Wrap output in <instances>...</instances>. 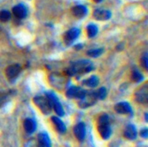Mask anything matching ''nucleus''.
I'll list each match as a JSON object with an SVG mask.
<instances>
[{
    "label": "nucleus",
    "instance_id": "obj_1",
    "mask_svg": "<svg viewBox=\"0 0 148 147\" xmlns=\"http://www.w3.org/2000/svg\"><path fill=\"white\" fill-rule=\"evenodd\" d=\"M94 70V64L89 60H78L74 62L67 70V72L70 76L82 75L88 73Z\"/></svg>",
    "mask_w": 148,
    "mask_h": 147
},
{
    "label": "nucleus",
    "instance_id": "obj_2",
    "mask_svg": "<svg viewBox=\"0 0 148 147\" xmlns=\"http://www.w3.org/2000/svg\"><path fill=\"white\" fill-rule=\"evenodd\" d=\"M98 132L103 139H108L111 136L112 130L109 123V117L107 114H103L99 118Z\"/></svg>",
    "mask_w": 148,
    "mask_h": 147
},
{
    "label": "nucleus",
    "instance_id": "obj_3",
    "mask_svg": "<svg viewBox=\"0 0 148 147\" xmlns=\"http://www.w3.org/2000/svg\"><path fill=\"white\" fill-rule=\"evenodd\" d=\"M34 104L36 106L39 108V110L43 113V114H49L52 111V106L50 105V102L47 97H42V96H36L33 99Z\"/></svg>",
    "mask_w": 148,
    "mask_h": 147
},
{
    "label": "nucleus",
    "instance_id": "obj_4",
    "mask_svg": "<svg viewBox=\"0 0 148 147\" xmlns=\"http://www.w3.org/2000/svg\"><path fill=\"white\" fill-rule=\"evenodd\" d=\"M98 100L96 92H86L84 97L79 100V106L81 108H88L92 106Z\"/></svg>",
    "mask_w": 148,
    "mask_h": 147
},
{
    "label": "nucleus",
    "instance_id": "obj_5",
    "mask_svg": "<svg viewBox=\"0 0 148 147\" xmlns=\"http://www.w3.org/2000/svg\"><path fill=\"white\" fill-rule=\"evenodd\" d=\"M49 81H50V84L55 88H57L59 90L64 89L69 82L68 78L62 74H57V73L51 74L49 76Z\"/></svg>",
    "mask_w": 148,
    "mask_h": 147
},
{
    "label": "nucleus",
    "instance_id": "obj_6",
    "mask_svg": "<svg viewBox=\"0 0 148 147\" xmlns=\"http://www.w3.org/2000/svg\"><path fill=\"white\" fill-rule=\"evenodd\" d=\"M47 98H49V100L50 102V105H51L52 108L55 110V112H56V114H58V116H60V117L63 116L64 115L63 108H62L60 101L56 98V96L52 92H48L47 93Z\"/></svg>",
    "mask_w": 148,
    "mask_h": 147
},
{
    "label": "nucleus",
    "instance_id": "obj_7",
    "mask_svg": "<svg viewBox=\"0 0 148 147\" xmlns=\"http://www.w3.org/2000/svg\"><path fill=\"white\" fill-rule=\"evenodd\" d=\"M85 94H86V91L80 88V87H77V86H72L69 89H68L67 92H66V95H67L68 98H78L79 100L82 99L84 97Z\"/></svg>",
    "mask_w": 148,
    "mask_h": 147
},
{
    "label": "nucleus",
    "instance_id": "obj_8",
    "mask_svg": "<svg viewBox=\"0 0 148 147\" xmlns=\"http://www.w3.org/2000/svg\"><path fill=\"white\" fill-rule=\"evenodd\" d=\"M135 99L140 104H146L148 101V87L147 84H145L135 92Z\"/></svg>",
    "mask_w": 148,
    "mask_h": 147
},
{
    "label": "nucleus",
    "instance_id": "obj_9",
    "mask_svg": "<svg viewBox=\"0 0 148 147\" xmlns=\"http://www.w3.org/2000/svg\"><path fill=\"white\" fill-rule=\"evenodd\" d=\"M80 32L81 31L78 28H72V29L69 30L68 31H66L64 34V37H63L65 44L68 45L71 44L79 37Z\"/></svg>",
    "mask_w": 148,
    "mask_h": 147
},
{
    "label": "nucleus",
    "instance_id": "obj_10",
    "mask_svg": "<svg viewBox=\"0 0 148 147\" xmlns=\"http://www.w3.org/2000/svg\"><path fill=\"white\" fill-rule=\"evenodd\" d=\"M93 17L95 19L99 21L108 20L112 17V13L110 10H104V9H96L93 12Z\"/></svg>",
    "mask_w": 148,
    "mask_h": 147
},
{
    "label": "nucleus",
    "instance_id": "obj_11",
    "mask_svg": "<svg viewBox=\"0 0 148 147\" xmlns=\"http://www.w3.org/2000/svg\"><path fill=\"white\" fill-rule=\"evenodd\" d=\"M12 12L14 14V16L19 19H23L27 17L28 14V10L26 8V6L24 4L19 3L15 5L12 8Z\"/></svg>",
    "mask_w": 148,
    "mask_h": 147
},
{
    "label": "nucleus",
    "instance_id": "obj_12",
    "mask_svg": "<svg viewBox=\"0 0 148 147\" xmlns=\"http://www.w3.org/2000/svg\"><path fill=\"white\" fill-rule=\"evenodd\" d=\"M20 72H21V66L19 64H14L8 66L6 68V71H5V74L9 79L16 78L19 75Z\"/></svg>",
    "mask_w": 148,
    "mask_h": 147
},
{
    "label": "nucleus",
    "instance_id": "obj_13",
    "mask_svg": "<svg viewBox=\"0 0 148 147\" xmlns=\"http://www.w3.org/2000/svg\"><path fill=\"white\" fill-rule=\"evenodd\" d=\"M114 110L116 111V112L120 113V114H133V109L131 107V105L127 103V102H121L118 103L115 106H114Z\"/></svg>",
    "mask_w": 148,
    "mask_h": 147
},
{
    "label": "nucleus",
    "instance_id": "obj_14",
    "mask_svg": "<svg viewBox=\"0 0 148 147\" xmlns=\"http://www.w3.org/2000/svg\"><path fill=\"white\" fill-rule=\"evenodd\" d=\"M74 132L79 141H83L86 138V126L83 123H78L74 128Z\"/></svg>",
    "mask_w": 148,
    "mask_h": 147
},
{
    "label": "nucleus",
    "instance_id": "obj_15",
    "mask_svg": "<svg viewBox=\"0 0 148 147\" xmlns=\"http://www.w3.org/2000/svg\"><path fill=\"white\" fill-rule=\"evenodd\" d=\"M37 147H51V141L46 133H39L37 137Z\"/></svg>",
    "mask_w": 148,
    "mask_h": 147
},
{
    "label": "nucleus",
    "instance_id": "obj_16",
    "mask_svg": "<svg viewBox=\"0 0 148 147\" xmlns=\"http://www.w3.org/2000/svg\"><path fill=\"white\" fill-rule=\"evenodd\" d=\"M73 15L77 18H82L88 14V8L84 5H76L72 9Z\"/></svg>",
    "mask_w": 148,
    "mask_h": 147
},
{
    "label": "nucleus",
    "instance_id": "obj_17",
    "mask_svg": "<svg viewBox=\"0 0 148 147\" xmlns=\"http://www.w3.org/2000/svg\"><path fill=\"white\" fill-rule=\"evenodd\" d=\"M125 137L129 140H134L137 138V130L136 127L133 125H128L124 132Z\"/></svg>",
    "mask_w": 148,
    "mask_h": 147
},
{
    "label": "nucleus",
    "instance_id": "obj_18",
    "mask_svg": "<svg viewBox=\"0 0 148 147\" xmlns=\"http://www.w3.org/2000/svg\"><path fill=\"white\" fill-rule=\"evenodd\" d=\"M23 128L29 134L33 133L36 129V124L32 119H26L23 122Z\"/></svg>",
    "mask_w": 148,
    "mask_h": 147
},
{
    "label": "nucleus",
    "instance_id": "obj_19",
    "mask_svg": "<svg viewBox=\"0 0 148 147\" xmlns=\"http://www.w3.org/2000/svg\"><path fill=\"white\" fill-rule=\"evenodd\" d=\"M51 120H52V122H53V124H54L56 129L60 133H64V132H66V126H65V124H64L58 117L54 116V117L51 118Z\"/></svg>",
    "mask_w": 148,
    "mask_h": 147
},
{
    "label": "nucleus",
    "instance_id": "obj_20",
    "mask_svg": "<svg viewBox=\"0 0 148 147\" xmlns=\"http://www.w3.org/2000/svg\"><path fill=\"white\" fill-rule=\"evenodd\" d=\"M99 82H100V79L97 76H91L90 78L83 81V85L90 88H95L99 85Z\"/></svg>",
    "mask_w": 148,
    "mask_h": 147
},
{
    "label": "nucleus",
    "instance_id": "obj_21",
    "mask_svg": "<svg viewBox=\"0 0 148 147\" xmlns=\"http://www.w3.org/2000/svg\"><path fill=\"white\" fill-rule=\"evenodd\" d=\"M98 33V27L94 24H89L87 26V34L88 37H95Z\"/></svg>",
    "mask_w": 148,
    "mask_h": 147
},
{
    "label": "nucleus",
    "instance_id": "obj_22",
    "mask_svg": "<svg viewBox=\"0 0 148 147\" xmlns=\"http://www.w3.org/2000/svg\"><path fill=\"white\" fill-rule=\"evenodd\" d=\"M104 50L102 48H98V49H91L89 51H88V55L92 57V58H98L100 57L102 53H103Z\"/></svg>",
    "mask_w": 148,
    "mask_h": 147
},
{
    "label": "nucleus",
    "instance_id": "obj_23",
    "mask_svg": "<svg viewBox=\"0 0 148 147\" xmlns=\"http://www.w3.org/2000/svg\"><path fill=\"white\" fill-rule=\"evenodd\" d=\"M132 78H133V80L135 81L136 83H140V81L143 80V75H142L137 69H135V70H134V71H133Z\"/></svg>",
    "mask_w": 148,
    "mask_h": 147
},
{
    "label": "nucleus",
    "instance_id": "obj_24",
    "mask_svg": "<svg viewBox=\"0 0 148 147\" xmlns=\"http://www.w3.org/2000/svg\"><path fill=\"white\" fill-rule=\"evenodd\" d=\"M10 18V12L6 10H3L0 11V21L1 22H7Z\"/></svg>",
    "mask_w": 148,
    "mask_h": 147
},
{
    "label": "nucleus",
    "instance_id": "obj_25",
    "mask_svg": "<svg viewBox=\"0 0 148 147\" xmlns=\"http://www.w3.org/2000/svg\"><path fill=\"white\" fill-rule=\"evenodd\" d=\"M96 94H97L98 99L103 100V99L107 97V94H108L107 89L104 88V87H101V88H100V89L96 92Z\"/></svg>",
    "mask_w": 148,
    "mask_h": 147
},
{
    "label": "nucleus",
    "instance_id": "obj_26",
    "mask_svg": "<svg viewBox=\"0 0 148 147\" xmlns=\"http://www.w3.org/2000/svg\"><path fill=\"white\" fill-rule=\"evenodd\" d=\"M141 65H142L146 70H147L148 58H147V53H145V55L141 58Z\"/></svg>",
    "mask_w": 148,
    "mask_h": 147
},
{
    "label": "nucleus",
    "instance_id": "obj_27",
    "mask_svg": "<svg viewBox=\"0 0 148 147\" xmlns=\"http://www.w3.org/2000/svg\"><path fill=\"white\" fill-rule=\"evenodd\" d=\"M6 100H7V94L3 92H0V108L5 104Z\"/></svg>",
    "mask_w": 148,
    "mask_h": 147
},
{
    "label": "nucleus",
    "instance_id": "obj_28",
    "mask_svg": "<svg viewBox=\"0 0 148 147\" xmlns=\"http://www.w3.org/2000/svg\"><path fill=\"white\" fill-rule=\"evenodd\" d=\"M140 136H141L142 138H144V139H147L148 130L147 128H145V129H143V130L140 131Z\"/></svg>",
    "mask_w": 148,
    "mask_h": 147
},
{
    "label": "nucleus",
    "instance_id": "obj_29",
    "mask_svg": "<svg viewBox=\"0 0 148 147\" xmlns=\"http://www.w3.org/2000/svg\"><path fill=\"white\" fill-rule=\"evenodd\" d=\"M94 2H95V3H101L102 0H93Z\"/></svg>",
    "mask_w": 148,
    "mask_h": 147
}]
</instances>
